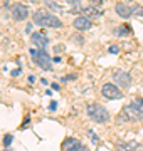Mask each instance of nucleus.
<instances>
[{
    "instance_id": "1",
    "label": "nucleus",
    "mask_w": 143,
    "mask_h": 151,
    "mask_svg": "<svg viewBox=\"0 0 143 151\" xmlns=\"http://www.w3.org/2000/svg\"><path fill=\"white\" fill-rule=\"evenodd\" d=\"M34 24H37L40 27H49V29L62 27V20L59 17L51 14V12H46V10H37L34 14Z\"/></svg>"
},
{
    "instance_id": "2",
    "label": "nucleus",
    "mask_w": 143,
    "mask_h": 151,
    "mask_svg": "<svg viewBox=\"0 0 143 151\" xmlns=\"http://www.w3.org/2000/svg\"><path fill=\"white\" fill-rule=\"evenodd\" d=\"M86 113H88V116L93 119V121H96V123H99V124H105V123L110 121V113H108V109L103 108L101 104H96V103L89 104L88 108H86Z\"/></svg>"
},
{
    "instance_id": "3",
    "label": "nucleus",
    "mask_w": 143,
    "mask_h": 151,
    "mask_svg": "<svg viewBox=\"0 0 143 151\" xmlns=\"http://www.w3.org/2000/svg\"><path fill=\"white\" fill-rule=\"evenodd\" d=\"M126 119H143V97H135L131 103L123 108Z\"/></svg>"
},
{
    "instance_id": "4",
    "label": "nucleus",
    "mask_w": 143,
    "mask_h": 151,
    "mask_svg": "<svg viewBox=\"0 0 143 151\" xmlns=\"http://www.w3.org/2000/svg\"><path fill=\"white\" fill-rule=\"evenodd\" d=\"M30 54L34 55V60L37 62V65L40 69H44V70L52 69V59H51V55L46 50H35V49H32Z\"/></svg>"
},
{
    "instance_id": "5",
    "label": "nucleus",
    "mask_w": 143,
    "mask_h": 151,
    "mask_svg": "<svg viewBox=\"0 0 143 151\" xmlns=\"http://www.w3.org/2000/svg\"><path fill=\"white\" fill-rule=\"evenodd\" d=\"M61 148H62V151H89L88 148H86L79 139H76V138H66V139L62 141Z\"/></svg>"
},
{
    "instance_id": "6",
    "label": "nucleus",
    "mask_w": 143,
    "mask_h": 151,
    "mask_svg": "<svg viewBox=\"0 0 143 151\" xmlns=\"http://www.w3.org/2000/svg\"><path fill=\"white\" fill-rule=\"evenodd\" d=\"M101 94L106 97V99H121L123 97V92L121 89L116 84H105V86L101 87Z\"/></svg>"
},
{
    "instance_id": "7",
    "label": "nucleus",
    "mask_w": 143,
    "mask_h": 151,
    "mask_svg": "<svg viewBox=\"0 0 143 151\" xmlns=\"http://www.w3.org/2000/svg\"><path fill=\"white\" fill-rule=\"evenodd\" d=\"M30 42L37 47V50H46L47 45H49V39L42 32H34V34H30Z\"/></svg>"
},
{
    "instance_id": "8",
    "label": "nucleus",
    "mask_w": 143,
    "mask_h": 151,
    "mask_svg": "<svg viewBox=\"0 0 143 151\" xmlns=\"http://www.w3.org/2000/svg\"><path fill=\"white\" fill-rule=\"evenodd\" d=\"M12 17H14V20L20 22V20H25L29 17V9L24 4H15V5L12 7Z\"/></svg>"
},
{
    "instance_id": "9",
    "label": "nucleus",
    "mask_w": 143,
    "mask_h": 151,
    "mask_svg": "<svg viewBox=\"0 0 143 151\" xmlns=\"http://www.w3.org/2000/svg\"><path fill=\"white\" fill-rule=\"evenodd\" d=\"M113 79H115V82H118L120 87H128L131 84V76L125 72V70H116L113 74Z\"/></svg>"
},
{
    "instance_id": "10",
    "label": "nucleus",
    "mask_w": 143,
    "mask_h": 151,
    "mask_svg": "<svg viewBox=\"0 0 143 151\" xmlns=\"http://www.w3.org/2000/svg\"><path fill=\"white\" fill-rule=\"evenodd\" d=\"M115 10L121 19H128V17L133 15V5H128L125 2H118L115 5Z\"/></svg>"
},
{
    "instance_id": "11",
    "label": "nucleus",
    "mask_w": 143,
    "mask_h": 151,
    "mask_svg": "<svg viewBox=\"0 0 143 151\" xmlns=\"http://www.w3.org/2000/svg\"><path fill=\"white\" fill-rule=\"evenodd\" d=\"M72 25H74V29L76 30H89L91 29V25H93V22L89 20L88 17H84V15H79L74 19V22H72Z\"/></svg>"
},
{
    "instance_id": "12",
    "label": "nucleus",
    "mask_w": 143,
    "mask_h": 151,
    "mask_svg": "<svg viewBox=\"0 0 143 151\" xmlns=\"http://www.w3.org/2000/svg\"><path fill=\"white\" fill-rule=\"evenodd\" d=\"M81 12L84 14V17H88L89 20H91V17H99L101 15V12H99L98 7H94L93 4H81Z\"/></svg>"
},
{
    "instance_id": "13",
    "label": "nucleus",
    "mask_w": 143,
    "mask_h": 151,
    "mask_svg": "<svg viewBox=\"0 0 143 151\" xmlns=\"http://www.w3.org/2000/svg\"><path fill=\"white\" fill-rule=\"evenodd\" d=\"M118 150L120 151H143V145L131 141V143H118Z\"/></svg>"
},
{
    "instance_id": "14",
    "label": "nucleus",
    "mask_w": 143,
    "mask_h": 151,
    "mask_svg": "<svg viewBox=\"0 0 143 151\" xmlns=\"http://www.w3.org/2000/svg\"><path fill=\"white\" fill-rule=\"evenodd\" d=\"M131 32V29L128 27L126 24H123V25H120V27H116V30H113V34L115 35H126V34Z\"/></svg>"
},
{
    "instance_id": "15",
    "label": "nucleus",
    "mask_w": 143,
    "mask_h": 151,
    "mask_svg": "<svg viewBox=\"0 0 143 151\" xmlns=\"http://www.w3.org/2000/svg\"><path fill=\"white\" fill-rule=\"evenodd\" d=\"M46 7H47L49 10H56V12L66 10V7L64 5H59V4H56V2H46Z\"/></svg>"
},
{
    "instance_id": "16",
    "label": "nucleus",
    "mask_w": 143,
    "mask_h": 151,
    "mask_svg": "<svg viewBox=\"0 0 143 151\" xmlns=\"http://www.w3.org/2000/svg\"><path fill=\"white\" fill-rule=\"evenodd\" d=\"M71 40L76 44V45H79V47H83V45H84V39L81 37V35H77V34H72V35H71Z\"/></svg>"
},
{
    "instance_id": "17",
    "label": "nucleus",
    "mask_w": 143,
    "mask_h": 151,
    "mask_svg": "<svg viewBox=\"0 0 143 151\" xmlns=\"http://www.w3.org/2000/svg\"><path fill=\"white\" fill-rule=\"evenodd\" d=\"M133 15L135 17H143V7L142 5H133Z\"/></svg>"
},
{
    "instance_id": "18",
    "label": "nucleus",
    "mask_w": 143,
    "mask_h": 151,
    "mask_svg": "<svg viewBox=\"0 0 143 151\" xmlns=\"http://www.w3.org/2000/svg\"><path fill=\"white\" fill-rule=\"evenodd\" d=\"M12 139H14V138H12V134H5V136H4V146H5V148H9V146H10V143H12Z\"/></svg>"
},
{
    "instance_id": "19",
    "label": "nucleus",
    "mask_w": 143,
    "mask_h": 151,
    "mask_svg": "<svg viewBox=\"0 0 143 151\" xmlns=\"http://www.w3.org/2000/svg\"><path fill=\"white\" fill-rule=\"evenodd\" d=\"M108 50H110V54H118V52H120V47H118V45H110Z\"/></svg>"
},
{
    "instance_id": "20",
    "label": "nucleus",
    "mask_w": 143,
    "mask_h": 151,
    "mask_svg": "<svg viewBox=\"0 0 143 151\" xmlns=\"http://www.w3.org/2000/svg\"><path fill=\"white\" fill-rule=\"evenodd\" d=\"M56 108H57V103H56V101H52V103L49 104V109H51V111H56Z\"/></svg>"
},
{
    "instance_id": "21",
    "label": "nucleus",
    "mask_w": 143,
    "mask_h": 151,
    "mask_svg": "<svg viewBox=\"0 0 143 151\" xmlns=\"http://www.w3.org/2000/svg\"><path fill=\"white\" fill-rule=\"evenodd\" d=\"M74 77H76V76H66V77H64V79H62V82H66V81H71V79H74Z\"/></svg>"
},
{
    "instance_id": "22",
    "label": "nucleus",
    "mask_w": 143,
    "mask_h": 151,
    "mask_svg": "<svg viewBox=\"0 0 143 151\" xmlns=\"http://www.w3.org/2000/svg\"><path fill=\"white\" fill-rule=\"evenodd\" d=\"M89 136H93V141H94V143H98V138L94 136V133H93V131H89Z\"/></svg>"
},
{
    "instance_id": "23",
    "label": "nucleus",
    "mask_w": 143,
    "mask_h": 151,
    "mask_svg": "<svg viewBox=\"0 0 143 151\" xmlns=\"http://www.w3.org/2000/svg\"><path fill=\"white\" fill-rule=\"evenodd\" d=\"M4 151H10V150H4Z\"/></svg>"
}]
</instances>
